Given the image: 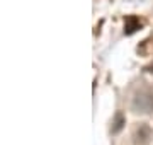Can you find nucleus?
<instances>
[{
  "mask_svg": "<svg viewBox=\"0 0 153 145\" xmlns=\"http://www.w3.org/2000/svg\"><path fill=\"white\" fill-rule=\"evenodd\" d=\"M124 126V116L121 114V113H117L116 114V121H114V126H112V133H117V132H121V128Z\"/></svg>",
  "mask_w": 153,
  "mask_h": 145,
  "instance_id": "obj_4",
  "label": "nucleus"
},
{
  "mask_svg": "<svg viewBox=\"0 0 153 145\" xmlns=\"http://www.w3.org/2000/svg\"><path fill=\"white\" fill-rule=\"evenodd\" d=\"M140 26H141V22L138 21L134 16H129L128 19H126V29H124V33L126 34H133L136 29H140Z\"/></svg>",
  "mask_w": 153,
  "mask_h": 145,
  "instance_id": "obj_3",
  "label": "nucleus"
},
{
  "mask_svg": "<svg viewBox=\"0 0 153 145\" xmlns=\"http://www.w3.org/2000/svg\"><path fill=\"white\" fill-rule=\"evenodd\" d=\"M133 138H134V144H136V145L148 144V142H150V138H152V128L148 126L146 123H140L136 128H134Z\"/></svg>",
  "mask_w": 153,
  "mask_h": 145,
  "instance_id": "obj_2",
  "label": "nucleus"
},
{
  "mask_svg": "<svg viewBox=\"0 0 153 145\" xmlns=\"http://www.w3.org/2000/svg\"><path fill=\"white\" fill-rule=\"evenodd\" d=\"M133 109L136 113H152L153 111V87H145L138 90L133 97Z\"/></svg>",
  "mask_w": 153,
  "mask_h": 145,
  "instance_id": "obj_1",
  "label": "nucleus"
}]
</instances>
